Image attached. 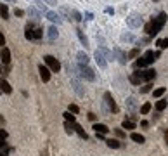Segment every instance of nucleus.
<instances>
[{
	"instance_id": "37998d69",
	"label": "nucleus",
	"mask_w": 168,
	"mask_h": 156,
	"mask_svg": "<svg viewBox=\"0 0 168 156\" xmlns=\"http://www.w3.org/2000/svg\"><path fill=\"white\" fill-rule=\"evenodd\" d=\"M85 19H87V21H92V19H94V14H92V12H87V14H85Z\"/></svg>"
},
{
	"instance_id": "49530a36",
	"label": "nucleus",
	"mask_w": 168,
	"mask_h": 156,
	"mask_svg": "<svg viewBox=\"0 0 168 156\" xmlns=\"http://www.w3.org/2000/svg\"><path fill=\"white\" fill-rule=\"evenodd\" d=\"M140 125H142L144 128H147V127H149V121H146V120H144V121H140Z\"/></svg>"
},
{
	"instance_id": "8fccbe9b",
	"label": "nucleus",
	"mask_w": 168,
	"mask_h": 156,
	"mask_svg": "<svg viewBox=\"0 0 168 156\" xmlns=\"http://www.w3.org/2000/svg\"><path fill=\"white\" fill-rule=\"evenodd\" d=\"M0 73H4V70H2V64H0Z\"/></svg>"
},
{
	"instance_id": "79ce46f5",
	"label": "nucleus",
	"mask_w": 168,
	"mask_h": 156,
	"mask_svg": "<svg viewBox=\"0 0 168 156\" xmlns=\"http://www.w3.org/2000/svg\"><path fill=\"white\" fill-rule=\"evenodd\" d=\"M40 2H42V0H40ZM43 2H45L47 5H56L57 4V0H43Z\"/></svg>"
},
{
	"instance_id": "dca6fc26",
	"label": "nucleus",
	"mask_w": 168,
	"mask_h": 156,
	"mask_svg": "<svg viewBox=\"0 0 168 156\" xmlns=\"http://www.w3.org/2000/svg\"><path fill=\"white\" fill-rule=\"evenodd\" d=\"M47 31H49L47 35H49V40H50V42H54V40H56L57 36H59V31H57V28H56V26H50V28L47 30Z\"/></svg>"
},
{
	"instance_id": "f03ea898",
	"label": "nucleus",
	"mask_w": 168,
	"mask_h": 156,
	"mask_svg": "<svg viewBox=\"0 0 168 156\" xmlns=\"http://www.w3.org/2000/svg\"><path fill=\"white\" fill-rule=\"evenodd\" d=\"M43 59H45V64L49 66V70H50V71L57 73V71L61 70V63H59V61H57L54 56H45Z\"/></svg>"
},
{
	"instance_id": "e433bc0d",
	"label": "nucleus",
	"mask_w": 168,
	"mask_h": 156,
	"mask_svg": "<svg viewBox=\"0 0 168 156\" xmlns=\"http://www.w3.org/2000/svg\"><path fill=\"white\" fill-rule=\"evenodd\" d=\"M149 90H151V83H146V85H144L142 89H140V92H144V94H146V92H149Z\"/></svg>"
},
{
	"instance_id": "3c124183",
	"label": "nucleus",
	"mask_w": 168,
	"mask_h": 156,
	"mask_svg": "<svg viewBox=\"0 0 168 156\" xmlns=\"http://www.w3.org/2000/svg\"><path fill=\"white\" fill-rule=\"evenodd\" d=\"M0 156H5V154H4V153H2V151H0Z\"/></svg>"
},
{
	"instance_id": "f3484780",
	"label": "nucleus",
	"mask_w": 168,
	"mask_h": 156,
	"mask_svg": "<svg viewBox=\"0 0 168 156\" xmlns=\"http://www.w3.org/2000/svg\"><path fill=\"white\" fill-rule=\"evenodd\" d=\"M114 56L118 57L120 64H125V63H126V56H125V54H123V52H121V50L118 49V47H116V49H114Z\"/></svg>"
},
{
	"instance_id": "7ed1b4c3",
	"label": "nucleus",
	"mask_w": 168,
	"mask_h": 156,
	"mask_svg": "<svg viewBox=\"0 0 168 156\" xmlns=\"http://www.w3.org/2000/svg\"><path fill=\"white\" fill-rule=\"evenodd\" d=\"M126 24L133 30L139 28V26H142V17H140L139 14H132L130 17H126Z\"/></svg>"
},
{
	"instance_id": "4468645a",
	"label": "nucleus",
	"mask_w": 168,
	"mask_h": 156,
	"mask_svg": "<svg viewBox=\"0 0 168 156\" xmlns=\"http://www.w3.org/2000/svg\"><path fill=\"white\" fill-rule=\"evenodd\" d=\"M78 64H80V66H87V64H89V56H87V54H85V52H78Z\"/></svg>"
},
{
	"instance_id": "58836bf2",
	"label": "nucleus",
	"mask_w": 168,
	"mask_h": 156,
	"mask_svg": "<svg viewBox=\"0 0 168 156\" xmlns=\"http://www.w3.org/2000/svg\"><path fill=\"white\" fill-rule=\"evenodd\" d=\"M114 134L118 135V137H125V132H123V130H120V128H116V130H114Z\"/></svg>"
},
{
	"instance_id": "473e14b6",
	"label": "nucleus",
	"mask_w": 168,
	"mask_h": 156,
	"mask_svg": "<svg viewBox=\"0 0 168 156\" xmlns=\"http://www.w3.org/2000/svg\"><path fill=\"white\" fill-rule=\"evenodd\" d=\"M163 94H165V87H161V89H156V90L153 92V95H154V97H161Z\"/></svg>"
},
{
	"instance_id": "f704fd0d",
	"label": "nucleus",
	"mask_w": 168,
	"mask_h": 156,
	"mask_svg": "<svg viewBox=\"0 0 168 156\" xmlns=\"http://www.w3.org/2000/svg\"><path fill=\"white\" fill-rule=\"evenodd\" d=\"M137 56H139V49H132L128 52V57H130V59H135Z\"/></svg>"
},
{
	"instance_id": "412c9836",
	"label": "nucleus",
	"mask_w": 168,
	"mask_h": 156,
	"mask_svg": "<svg viewBox=\"0 0 168 156\" xmlns=\"http://www.w3.org/2000/svg\"><path fill=\"white\" fill-rule=\"evenodd\" d=\"M144 59H146L147 64L154 63V61H156V57H154V52H153V50H147L146 54H144Z\"/></svg>"
},
{
	"instance_id": "2f4dec72",
	"label": "nucleus",
	"mask_w": 168,
	"mask_h": 156,
	"mask_svg": "<svg viewBox=\"0 0 168 156\" xmlns=\"http://www.w3.org/2000/svg\"><path fill=\"white\" fill-rule=\"evenodd\" d=\"M71 14H73V19H75V21H82V19H83V16L80 14V12H78V11H73V12H71Z\"/></svg>"
},
{
	"instance_id": "09e8293b",
	"label": "nucleus",
	"mask_w": 168,
	"mask_h": 156,
	"mask_svg": "<svg viewBox=\"0 0 168 156\" xmlns=\"http://www.w3.org/2000/svg\"><path fill=\"white\" fill-rule=\"evenodd\" d=\"M5 2H11V4H14L16 0H5Z\"/></svg>"
},
{
	"instance_id": "a211bd4d",
	"label": "nucleus",
	"mask_w": 168,
	"mask_h": 156,
	"mask_svg": "<svg viewBox=\"0 0 168 156\" xmlns=\"http://www.w3.org/2000/svg\"><path fill=\"white\" fill-rule=\"evenodd\" d=\"M75 132H76L82 139H89V135L85 134V130H83V127L82 125H78V123H75Z\"/></svg>"
},
{
	"instance_id": "6ab92c4d",
	"label": "nucleus",
	"mask_w": 168,
	"mask_h": 156,
	"mask_svg": "<svg viewBox=\"0 0 168 156\" xmlns=\"http://www.w3.org/2000/svg\"><path fill=\"white\" fill-rule=\"evenodd\" d=\"M130 139H132L133 142H137V144H144V135H140V134H135V132H132V135H130Z\"/></svg>"
},
{
	"instance_id": "c756f323",
	"label": "nucleus",
	"mask_w": 168,
	"mask_h": 156,
	"mask_svg": "<svg viewBox=\"0 0 168 156\" xmlns=\"http://www.w3.org/2000/svg\"><path fill=\"white\" fill-rule=\"evenodd\" d=\"M151 111V102H146V104H142V108H140V114H147Z\"/></svg>"
},
{
	"instance_id": "a19ab883",
	"label": "nucleus",
	"mask_w": 168,
	"mask_h": 156,
	"mask_svg": "<svg viewBox=\"0 0 168 156\" xmlns=\"http://www.w3.org/2000/svg\"><path fill=\"white\" fill-rule=\"evenodd\" d=\"M14 14L17 16V17H21V16L24 14V12H23V9H14Z\"/></svg>"
},
{
	"instance_id": "c9c22d12",
	"label": "nucleus",
	"mask_w": 168,
	"mask_h": 156,
	"mask_svg": "<svg viewBox=\"0 0 168 156\" xmlns=\"http://www.w3.org/2000/svg\"><path fill=\"white\" fill-rule=\"evenodd\" d=\"M68 111H70V113H73V114H76L78 111H80V109H78L76 104H70V109H68Z\"/></svg>"
},
{
	"instance_id": "c03bdc74",
	"label": "nucleus",
	"mask_w": 168,
	"mask_h": 156,
	"mask_svg": "<svg viewBox=\"0 0 168 156\" xmlns=\"http://www.w3.org/2000/svg\"><path fill=\"white\" fill-rule=\"evenodd\" d=\"M0 45H5V36H4V33H0Z\"/></svg>"
},
{
	"instance_id": "aec40b11",
	"label": "nucleus",
	"mask_w": 168,
	"mask_h": 156,
	"mask_svg": "<svg viewBox=\"0 0 168 156\" xmlns=\"http://www.w3.org/2000/svg\"><path fill=\"white\" fill-rule=\"evenodd\" d=\"M130 82H132L133 85H139L140 82H142V76H140V71H137V73H133L132 76H130Z\"/></svg>"
},
{
	"instance_id": "9b49d317",
	"label": "nucleus",
	"mask_w": 168,
	"mask_h": 156,
	"mask_svg": "<svg viewBox=\"0 0 168 156\" xmlns=\"http://www.w3.org/2000/svg\"><path fill=\"white\" fill-rule=\"evenodd\" d=\"M94 130H95V134H102V135H106L107 132H109V128L106 127L104 123H94Z\"/></svg>"
},
{
	"instance_id": "4c0bfd02",
	"label": "nucleus",
	"mask_w": 168,
	"mask_h": 156,
	"mask_svg": "<svg viewBox=\"0 0 168 156\" xmlns=\"http://www.w3.org/2000/svg\"><path fill=\"white\" fill-rule=\"evenodd\" d=\"M5 148H7V142H5V139H0V151H4Z\"/></svg>"
},
{
	"instance_id": "6e6552de",
	"label": "nucleus",
	"mask_w": 168,
	"mask_h": 156,
	"mask_svg": "<svg viewBox=\"0 0 168 156\" xmlns=\"http://www.w3.org/2000/svg\"><path fill=\"white\" fill-rule=\"evenodd\" d=\"M47 19L54 24H61L63 23V17L57 14V12H52V11H47Z\"/></svg>"
},
{
	"instance_id": "cd10ccee",
	"label": "nucleus",
	"mask_w": 168,
	"mask_h": 156,
	"mask_svg": "<svg viewBox=\"0 0 168 156\" xmlns=\"http://www.w3.org/2000/svg\"><path fill=\"white\" fill-rule=\"evenodd\" d=\"M64 128H66V132L71 135L73 132H75V123H71V121H66V123H64Z\"/></svg>"
},
{
	"instance_id": "0eeeda50",
	"label": "nucleus",
	"mask_w": 168,
	"mask_h": 156,
	"mask_svg": "<svg viewBox=\"0 0 168 156\" xmlns=\"http://www.w3.org/2000/svg\"><path fill=\"white\" fill-rule=\"evenodd\" d=\"M38 73H40V78H42L43 82H49L50 80V70L47 68V66H38Z\"/></svg>"
},
{
	"instance_id": "9d476101",
	"label": "nucleus",
	"mask_w": 168,
	"mask_h": 156,
	"mask_svg": "<svg viewBox=\"0 0 168 156\" xmlns=\"http://www.w3.org/2000/svg\"><path fill=\"white\" fill-rule=\"evenodd\" d=\"M104 99H106V102H107V106L111 108L113 113H116V111H118V108H116V104H114V99L111 97V94L106 92V94H104Z\"/></svg>"
},
{
	"instance_id": "ea45409f",
	"label": "nucleus",
	"mask_w": 168,
	"mask_h": 156,
	"mask_svg": "<svg viewBox=\"0 0 168 156\" xmlns=\"http://www.w3.org/2000/svg\"><path fill=\"white\" fill-rule=\"evenodd\" d=\"M0 139H7V132L4 128H0Z\"/></svg>"
},
{
	"instance_id": "de8ad7c7",
	"label": "nucleus",
	"mask_w": 168,
	"mask_h": 156,
	"mask_svg": "<svg viewBox=\"0 0 168 156\" xmlns=\"http://www.w3.org/2000/svg\"><path fill=\"white\" fill-rule=\"evenodd\" d=\"M61 14H63V16H68V9L63 7V9H61Z\"/></svg>"
},
{
	"instance_id": "393cba45",
	"label": "nucleus",
	"mask_w": 168,
	"mask_h": 156,
	"mask_svg": "<svg viewBox=\"0 0 168 156\" xmlns=\"http://www.w3.org/2000/svg\"><path fill=\"white\" fill-rule=\"evenodd\" d=\"M106 144L109 146V148H113V149H118L121 144H120V141H116V139H107L106 141Z\"/></svg>"
},
{
	"instance_id": "1a4fd4ad",
	"label": "nucleus",
	"mask_w": 168,
	"mask_h": 156,
	"mask_svg": "<svg viewBox=\"0 0 168 156\" xmlns=\"http://www.w3.org/2000/svg\"><path fill=\"white\" fill-rule=\"evenodd\" d=\"M140 76H142V80H146V82H151V80H154V76H156V71L154 70L140 71Z\"/></svg>"
},
{
	"instance_id": "c85d7f7f",
	"label": "nucleus",
	"mask_w": 168,
	"mask_h": 156,
	"mask_svg": "<svg viewBox=\"0 0 168 156\" xmlns=\"http://www.w3.org/2000/svg\"><path fill=\"white\" fill-rule=\"evenodd\" d=\"M156 45H158L160 49H166L168 47V38H160V40L156 42Z\"/></svg>"
},
{
	"instance_id": "a18cd8bd",
	"label": "nucleus",
	"mask_w": 168,
	"mask_h": 156,
	"mask_svg": "<svg viewBox=\"0 0 168 156\" xmlns=\"http://www.w3.org/2000/svg\"><path fill=\"white\" fill-rule=\"evenodd\" d=\"M95 118H97V116H95V114H94V113H89V120L95 121Z\"/></svg>"
},
{
	"instance_id": "603ef678",
	"label": "nucleus",
	"mask_w": 168,
	"mask_h": 156,
	"mask_svg": "<svg viewBox=\"0 0 168 156\" xmlns=\"http://www.w3.org/2000/svg\"><path fill=\"white\" fill-rule=\"evenodd\" d=\"M0 92H2V90H0Z\"/></svg>"
},
{
	"instance_id": "f257e3e1",
	"label": "nucleus",
	"mask_w": 168,
	"mask_h": 156,
	"mask_svg": "<svg viewBox=\"0 0 168 156\" xmlns=\"http://www.w3.org/2000/svg\"><path fill=\"white\" fill-rule=\"evenodd\" d=\"M166 17H168L166 12H161V14L158 16L156 19H153L151 23H147V24H146V33H147L149 36H156V35H158V33L161 31L163 24L166 23Z\"/></svg>"
},
{
	"instance_id": "bb28decb",
	"label": "nucleus",
	"mask_w": 168,
	"mask_h": 156,
	"mask_svg": "<svg viewBox=\"0 0 168 156\" xmlns=\"http://www.w3.org/2000/svg\"><path fill=\"white\" fill-rule=\"evenodd\" d=\"M120 38H121V42H133V40H135V36H133L132 33H123Z\"/></svg>"
},
{
	"instance_id": "2eb2a0df",
	"label": "nucleus",
	"mask_w": 168,
	"mask_h": 156,
	"mask_svg": "<svg viewBox=\"0 0 168 156\" xmlns=\"http://www.w3.org/2000/svg\"><path fill=\"white\" fill-rule=\"evenodd\" d=\"M28 14L31 16L33 19H40V17H42V12H40L36 7H33V5H31V7H28Z\"/></svg>"
},
{
	"instance_id": "72a5a7b5",
	"label": "nucleus",
	"mask_w": 168,
	"mask_h": 156,
	"mask_svg": "<svg viewBox=\"0 0 168 156\" xmlns=\"http://www.w3.org/2000/svg\"><path fill=\"white\" fill-rule=\"evenodd\" d=\"M64 118H66V121H71V123H75V114H71L70 111H68V113H64Z\"/></svg>"
},
{
	"instance_id": "20e7f679",
	"label": "nucleus",
	"mask_w": 168,
	"mask_h": 156,
	"mask_svg": "<svg viewBox=\"0 0 168 156\" xmlns=\"http://www.w3.org/2000/svg\"><path fill=\"white\" fill-rule=\"evenodd\" d=\"M80 75H82L85 80H89V82H94V80H95V73H94L89 66H80Z\"/></svg>"
},
{
	"instance_id": "a878e982",
	"label": "nucleus",
	"mask_w": 168,
	"mask_h": 156,
	"mask_svg": "<svg viewBox=\"0 0 168 156\" xmlns=\"http://www.w3.org/2000/svg\"><path fill=\"white\" fill-rule=\"evenodd\" d=\"M121 127L125 128V130H133V128H135V121H132V120H125Z\"/></svg>"
},
{
	"instance_id": "39448f33",
	"label": "nucleus",
	"mask_w": 168,
	"mask_h": 156,
	"mask_svg": "<svg viewBox=\"0 0 168 156\" xmlns=\"http://www.w3.org/2000/svg\"><path fill=\"white\" fill-rule=\"evenodd\" d=\"M0 63L2 64H7L11 63V50L7 49V47H2L0 49Z\"/></svg>"
},
{
	"instance_id": "7c9ffc66",
	"label": "nucleus",
	"mask_w": 168,
	"mask_h": 156,
	"mask_svg": "<svg viewBox=\"0 0 168 156\" xmlns=\"http://www.w3.org/2000/svg\"><path fill=\"white\" fill-rule=\"evenodd\" d=\"M135 66H137V68H146V66H147L146 59H144V57H139V59H137V63H135Z\"/></svg>"
},
{
	"instance_id": "b1692460",
	"label": "nucleus",
	"mask_w": 168,
	"mask_h": 156,
	"mask_svg": "<svg viewBox=\"0 0 168 156\" xmlns=\"http://www.w3.org/2000/svg\"><path fill=\"white\" fill-rule=\"evenodd\" d=\"M43 35V30L40 28V26H36V28H33V40H40Z\"/></svg>"
},
{
	"instance_id": "5701e85b",
	"label": "nucleus",
	"mask_w": 168,
	"mask_h": 156,
	"mask_svg": "<svg viewBox=\"0 0 168 156\" xmlns=\"http://www.w3.org/2000/svg\"><path fill=\"white\" fill-rule=\"evenodd\" d=\"M156 111H163V109H166V99H160L156 101Z\"/></svg>"
},
{
	"instance_id": "4be33fe9",
	"label": "nucleus",
	"mask_w": 168,
	"mask_h": 156,
	"mask_svg": "<svg viewBox=\"0 0 168 156\" xmlns=\"http://www.w3.org/2000/svg\"><path fill=\"white\" fill-rule=\"evenodd\" d=\"M0 16H2V19H9V9L5 4H0Z\"/></svg>"
},
{
	"instance_id": "f8f14e48",
	"label": "nucleus",
	"mask_w": 168,
	"mask_h": 156,
	"mask_svg": "<svg viewBox=\"0 0 168 156\" xmlns=\"http://www.w3.org/2000/svg\"><path fill=\"white\" fill-rule=\"evenodd\" d=\"M0 90L5 94H12V87L9 85L7 80H4V78H0Z\"/></svg>"
},
{
	"instance_id": "ddd939ff",
	"label": "nucleus",
	"mask_w": 168,
	"mask_h": 156,
	"mask_svg": "<svg viewBox=\"0 0 168 156\" xmlns=\"http://www.w3.org/2000/svg\"><path fill=\"white\" fill-rule=\"evenodd\" d=\"M78 33V38H80V42L83 43V47H90V43H89V38H87V35L83 33V30H76Z\"/></svg>"
},
{
	"instance_id": "423d86ee",
	"label": "nucleus",
	"mask_w": 168,
	"mask_h": 156,
	"mask_svg": "<svg viewBox=\"0 0 168 156\" xmlns=\"http://www.w3.org/2000/svg\"><path fill=\"white\" fill-rule=\"evenodd\" d=\"M94 57H95V61H97L99 68H102V70H104L106 66H107V61H106L104 54H102L101 50H95V54H94Z\"/></svg>"
}]
</instances>
